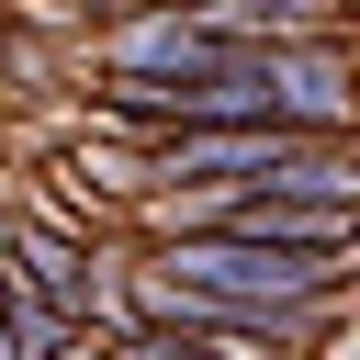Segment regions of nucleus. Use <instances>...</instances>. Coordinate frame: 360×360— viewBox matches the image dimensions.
I'll list each match as a JSON object with an SVG mask.
<instances>
[{"mask_svg": "<svg viewBox=\"0 0 360 360\" xmlns=\"http://www.w3.org/2000/svg\"><path fill=\"white\" fill-rule=\"evenodd\" d=\"M248 68H259V101L281 135H360V45L349 34H270Z\"/></svg>", "mask_w": 360, "mask_h": 360, "instance_id": "obj_2", "label": "nucleus"}, {"mask_svg": "<svg viewBox=\"0 0 360 360\" xmlns=\"http://www.w3.org/2000/svg\"><path fill=\"white\" fill-rule=\"evenodd\" d=\"M248 45H259V34H214V22L169 11V0L112 11V22H90V34H79V56H90V79H101V90H180V79L248 68Z\"/></svg>", "mask_w": 360, "mask_h": 360, "instance_id": "obj_1", "label": "nucleus"}, {"mask_svg": "<svg viewBox=\"0 0 360 360\" xmlns=\"http://www.w3.org/2000/svg\"><path fill=\"white\" fill-rule=\"evenodd\" d=\"M11 236H22V191L0 180V270H11Z\"/></svg>", "mask_w": 360, "mask_h": 360, "instance_id": "obj_3", "label": "nucleus"}]
</instances>
